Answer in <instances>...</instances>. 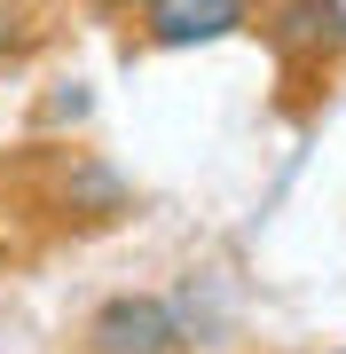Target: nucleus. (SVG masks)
<instances>
[{
  "label": "nucleus",
  "instance_id": "nucleus-2",
  "mask_svg": "<svg viewBox=\"0 0 346 354\" xmlns=\"http://www.w3.org/2000/svg\"><path fill=\"white\" fill-rule=\"evenodd\" d=\"M260 16V0H142L134 24L150 48H213V39L244 32Z\"/></svg>",
  "mask_w": 346,
  "mask_h": 354
},
{
  "label": "nucleus",
  "instance_id": "nucleus-4",
  "mask_svg": "<svg viewBox=\"0 0 346 354\" xmlns=\"http://www.w3.org/2000/svg\"><path fill=\"white\" fill-rule=\"evenodd\" d=\"M8 48H24V8L0 0V55H8Z\"/></svg>",
  "mask_w": 346,
  "mask_h": 354
},
{
  "label": "nucleus",
  "instance_id": "nucleus-1",
  "mask_svg": "<svg viewBox=\"0 0 346 354\" xmlns=\"http://www.w3.org/2000/svg\"><path fill=\"white\" fill-rule=\"evenodd\" d=\"M189 323L166 291H118L87 315V354H181Z\"/></svg>",
  "mask_w": 346,
  "mask_h": 354
},
{
  "label": "nucleus",
  "instance_id": "nucleus-3",
  "mask_svg": "<svg viewBox=\"0 0 346 354\" xmlns=\"http://www.w3.org/2000/svg\"><path fill=\"white\" fill-rule=\"evenodd\" d=\"M268 39L283 64H338L346 48V0H276L268 8Z\"/></svg>",
  "mask_w": 346,
  "mask_h": 354
}]
</instances>
